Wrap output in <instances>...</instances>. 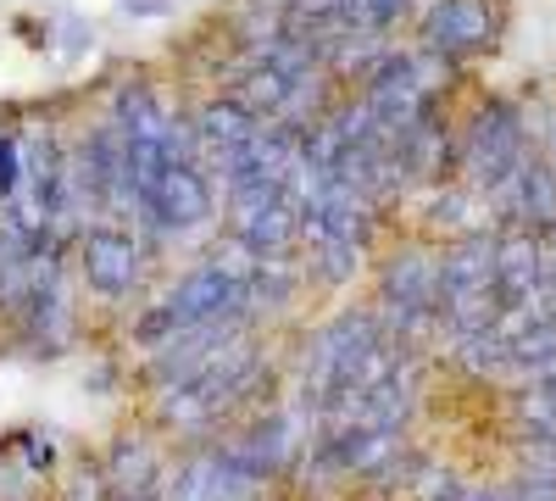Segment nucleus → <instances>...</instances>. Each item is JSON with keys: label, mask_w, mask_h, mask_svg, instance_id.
Here are the masks:
<instances>
[{"label": "nucleus", "mask_w": 556, "mask_h": 501, "mask_svg": "<svg viewBox=\"0 0 556 501\" xmlns=\"http://www.w3.org/2000/svg\"><path fill=\"white\" fill-rule=\"evenodd\" d=\"M523 123L506 101H490L479 112V123L468 128V178L479 190H506V178L523 162Z\"/></svg>", "instance_id": "1"}, {"label": "nucleus", "mask_w": 556, "mask_h": 501, "mask_svg": "<svg viewBox=\"0 0 556 501\" xmlns=\"http://www.w3.org/2000/svg\"><path fill=\"white\" fill-rule=\"evenodd\" d=\"M434 51H490L495 45V12L490 0H440L429 17Z\"/></svg>", "instance_id": "2"}, {"label": "nucleus", "mask_w": 556, "mask_h": 501, "mask_svg": "<svg viewBox=\"0 0 556 501\" xmlns=\"http://www.w3.org/2000/svg\"><path fill=\"white\" fill-rule=\"evenodd\" d=\"M134 262H139V251H134L128 235L96 229V235L84 240V273H89V285L106 290V296H123V290L134 285V273H139Z\"/></svg>", "instance_id": "3"}, {"label": "nucleus", "mask_w": 556, "mask_h": 501, "mask_svg": "<svg viewBox=\"0 0 556 501\" xmlns=\"http://www.w3.org/2000/svg\"><path fill=\"white\" fill-rule=\"evenodd\" d=\"M506 190H513V206H518V223L529 229H556V167L551 162H518V173L506 178Z\"/></svg>", "instance_id": "4"}, {"label": "nucleus", "mask_w": 556, "mask_h": 501, "mask_svg": "<svg viewBox=\"0 0 556 501\" xmlns=\"http://www.w3.org/2000/svg\"><path fill=\"white\" fill-rule=\"evenodd\" d=\"M167 223H201V217H212V196H206V185L190 173V167H162V178L151 185V196H146Z\"/></svg>", "instance_id": "5"}, {"label": "nucleus", "mask_w": 556, "mask_h": 501, "mask_svg": "<svg viewBox=\"0 0 556 501\" xmlns=\"http://www.w3.org/2000/svg\"><path fill=\"white\" fill-rule=\"evenodd\" d=\"M484 279H495V235H484V229L456 235L440 251V285L456 290V285H484Z\"/></svg>", "instance_id": "6"}, {"label": "nucleus", "mask_w": 556, "mask_h": 501, "mask_svg": "<svg viewBox=\"0 0 556 501\" xmlns=\"http://www.w3.org/2000/svg\"><path fill=\"white\" fill-rule=\"evenodd\" d=\"M12 190H17V151L0 146V196H12Z\"/></svg>", "instance_id": "7"}, {"label": "nucleus", "mask_w": 556, "mask_h": 501, "mask_svg": "<svg viewBox=\"0 0 556 501\" xmlns=\"http://www.w3.org/2000/svg\"><path fill=\"white\" fill-rule=\"evenodd\" d=\"M551 167H556V134H551Z\"/></svg>", "instance_id": "8"}]
</instances>
